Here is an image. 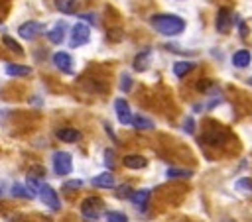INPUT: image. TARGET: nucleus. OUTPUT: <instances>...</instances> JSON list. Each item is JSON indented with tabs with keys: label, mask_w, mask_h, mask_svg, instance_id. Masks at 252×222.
<instances>
[{
	"label": "nucleus",
	"mask_w": 252,
	"mask_h": 222,
	"mask_svg": "<svg viewBox=\"0 0 252 222\" xmlns=\"http://www.w3.org/2000/svg\"><path fill=\"white\" fill-rule=\"evenodd\" d=\"M150 24L163 35H179L185 29V22L173 14H156L150 18Z\"/></svg>",
	"instance_id": "f257e3e1"
},
{
	"label": "nucleus",
	"mask_w": 252,
	"mask_h": 222,
	"mask_svg": "<svg viewBox=\"0 0 252 222\" xmlns=\"http://www.w3.org/2000/svg\"><path fill=\"white\" fill-rule=\"evenodd\" d=\"M102 210H104V204H102V200H100L98 196H89V198H85L83 204H81V212H83V216L89 218V220H96Z\"/></svg>",
	"instance_id": "f03ea898"
},
{
	"label": "nucleus",
	"mask_w": 252,
	"mask_h": 222,
	"mask_svg": "<svg viewBox=\"0 0 252 222\" xmlns=\"http://www.w3.org/2000/svg\"><path fill=\"white\" fill-rule=\"evenodd\" d=\"M51 161H53V171L57 175H69L73 169V159H71V153L67 151H55Z\"/></svg>",
	"instance_id": "7ed1b4c3"
},
{
	"label": "nucleus",
	"mask_w": 252,
	"mask_h": 222,
	"mask_svg": "<svg viewBox=\"0 0 252 222\" xmlns=\"http://www.w3.org/2000/svg\"><path fill=\"white\" fill-rule=\"evenodd\" d=\"M89 37H91V28L87 26V24H83V22H77L73 28H71V47H79V45H85L87 41H89Z\"/></svg>",
	"instance_id": "20e7f679"
},
{
	"label": "nucleus",
	"mask_w": 252,
	"mask_h": 222,
	"mask_svg": "<svg viewBox=\"0 0 252 222\" xmlns=\"http://www.w3.org/2000/svg\"><path fill=\"white\" fill-rule=\"evenodd\" d=\"M18 33H20L22 39H35L41 33H45V26L41 22H24L18 28Z\"/></svg>",
	"instance_id": "39448f33"
},
{
	"label": "nucleus",
	"mask_w": 252,
	"mask_h": 222,
	"mask_svg": "<svg viewBox=\"0 0 252 222\" xmlns=\"http://www.w3.org/2000/svg\"><path fill=\"white\" fill-rule=\"evenodd\" d=\"M37 194H39L41 202H43L45 206H49L51 210H59V208H61V202H59L57 193H55V191H53V189H51L47 183H41V187H39Z\"/></svg>",
	"instance_id": "423d86ee"
},
{
	"label": "nucleus",
	"mask_w": 252,
	"mask_h": 222,
	"mask_svg": "<svg viewBox=\"0 0 252 222\" xmlns=\"http://www.w3.org/2000/svg\"><path fill=\"white\" fill-rule=\"evenodd\" d=\"M53 65H55L61 73H67V75L73 73V59H71V55H69L67 51H57V53L53 55Z\"/></svg>",
	"instance_id": "0eeeda50"
},
{
	"label": "nucleus",
	"mask_w": 252,
	"mask_h": 222,
	"mask_svg": "<svg viewBox=\"0 0 252 222\" xmlns=\"http://www.w3.org/2000/svg\"><path fill=\"white\" fill-rule=\"evenodd\" d=\"M232 20H234L232 12L228 8H220L219 14H217V29L220 33H226L230 29V26H232Z\"/></svg>",
	"instance_id": "6e6552de"
},
{
	"label": "nucleus",
	"mask_w": 252,
	"mask_h": 222,
	"mask_svg": "<svg viewBox=\"0 0 252 222\" xmlns=\"http://www.w3.org/2000/svg\"><path fill=\"white\" fill-rule=\"evenodd\" d=\"M114 110H116V116H118V122L120 124H130L132 122V112H130V106L124 98H116L114 100Z\"/></svg>",
	"instance_id": "1a4fd4ad"
},
{
	"label": "nucleus",
	"mask_w": 252,
	"mask_h": 222,
	"mask_svg": "<svg viewBox=\"0 0 252 222\" xmlns=\"http://www.w3.org/2000/svg\"><path fill=\"white\" fill-rule=\"evenodd\" d=\"M65 33H67V24H65V22H57V24L47 31V37H49L51 43H63Z\"/></svg>",
	"instance_id": "9d476101"
},
{
	"label": "nucleus",
	"mask_w": 252,
	"mask_h": 222,
	"mask_svg": "<svg viewBox=\"0 0 252 222\" xmlns=\"http://www.w3.org/2000/svg\"><path fill=\"white\" fill-rule=\"evenodd\" d=\"M93 185L98 187V189H114L116 187V179H114V175L110 171H104V173H100V175H96L93 179Z\"/></svg>",
	"instance_id": "9b49d317"
},
{
	"label": "nucleus",
	"mask_w": 252,
	"mask_h": 222,
	"mask_svg": "<svg viewBox=\"0 0 252 222\" xmlns=\"http://www.w3.org/2000/svg\"><path fill=\"white\" fill-rule=\"evenodd\" d=\"M4 71L10 77H28V75H32V69L28 65H18V63H6Z\"/></svg>",
	"instance_id": "f8f14e48"
},
{
	"label": "nucleus",
	"mask_w": 252,
	"mask_h": 222,
	"mask_svg": "<svg viewBox=\"0 0 252 222\" xmlns=\"http://www.w3.org/2000/svg\"><path fill=\"white\" fill-rule=\"evenodd\" d=\"M250 61H252V55H250V51H246V49H240V51H236V53L232 55V65L238 67V69L248 67Z\"/></svg>",
	"instance_id": "ddd939ff"
},
{
	"label": "nucleus",
	"mask_w": 252,
	"mask_h": 222,
	"mask_svg": "<svg viewBox=\"0 0 252 222\" xmlns=\"http://www.w3.org/2000/svg\"><path fill=\"white\" fill-rule=\"evenodd\" d=\"M57 138L61 141H67V143H73V141H79L81 139V132L75 130V128H61L57 132Z\"/></svg>",
	"instance_id": "4468645a"
},
{
	"label": "nucleus",
	"mask_w": 252,
	"mask_h": 222,
	"mask_svg": "<svg viewBox=\"0 0 252 222\" xmlns=\"http://www.w3.org/2000/svg\"><path fill=\"white\" fill-rule=\"evenodd\" d=\"M130 200L138 206V208H146V204H148V200H150V191L148 189H140V191H134L132 194H130Z\"/></svg>",
	"instance_id": "2eb2a0df"
},
{
	"label": "nucleus",
	"mask_w": 252,
	"mask_h": 222,
	"mask_svg": "<svg viewBox=\"0 0 252 222\" xmlns=\"http://www.w3.org/2000/svg\"><path fill=\"white\" fill-rule=\"evenodd\" d=\"M150 57H152V51H150V49L140 51V53L136 55V59H134V69H136V71H146V69L150 67Z\"/></svg>",
	"instance_id": "dca6fc26"
},
{
	"label": "nucleus",
	"mask_w": 252,
	"mask_h": 222,
	"mask_svg": "<svg viewBox=\"0 0 252 222\" xmlns=\"http://www.w3.org/2000/svg\"><path fill=\"white\" fill-rule=\"evenodd\" d=\"M124 165L128 167V169H142V167H146L148 165V159L146 157H142V155H126L124 157Z\"/></svg>",
	"instance_id": "f3484780"
},
{
	"label": "nucleus",
	"mask_w": 252,
	"mask_h": 222,
	"mask_svg": "<svg viewBox=\"0 0 252 222\" xmlns=\"http://www.w3.org/2000/svg\"><path fill=\"white\" fill-rule=\"evenodd\" d=\"M55 8L63 14H77L79 2L77 0H55Z\"/></svg>",
	"instance_id": "a211bd4d"
},
{
	"label": "nucleus",
	"mask_w": 252,
	"mask_h": 222,
	"mask_svg": "<svg viewBox=\"0 0 252 222\" xmlns=\"http://www.w3.org/2000/svg\"><path fill=\"white\" fill-rule=\"evenodd\" d=\"M136 130H154V122L150 120V118H146V116H142V114H138V116H132V122H130Z\"/></svg>",
	"instance_id": "6ab92c4d"
},
{
	"label": "nucleus",
	"mask_w": 252,
	"mask_h": 222,
	"mask_svg": "<svg viewBox=\"0 0 252 222\" xmlns=\"http://www.w3.org/2000/svg\"><path fill=\"white\" fill-rule=\"evenodd\" d=\"M193 67H195L193 61H175V65H173V73H175V77H185Z\"/></svg>",
	"instance_id": "aec40b11"
},
{
	"label": "nucleus",
	"mask_w": 252,
	"mask_h": 222,
	"mask_svg": "<svg viewBox=\"0 0 252 222\" xmlns=\"http://www.w3.org/2000/svg\"><path fill=\"white\" fill-rule=\"evenodd\" d=\"M12 194L14 196H20V198H33L35 193H32L28 187H24L22 183H14L12 185Z\"/></svg>",
	"instance_id": "412c9836"
},
{
	"label": "nucleus",
	"mask_w": 252,
	"mask_h": 222,
	"mask_svg": "<svg viewBox=\"0 0 252 222\" xmlns=\"http://www.w3.org/2000/svg\"><path fill=\"white\" fill-rule=\"evenodd\" d=\"M165 175H167L169 179H185V177H191V175H193V171H191V169H179V167H169V169L165 171Z\"/></svg>",
	"instance_id": "4be33fe9"
},
{
	"label": "nucleus",
	"mask_w": 252,
	"mask_h": 222,
	"mask_svg": "<svg viewBox=\"0 0 252 222\" xmlns=\"http://www.w3.org/2000/svg\"><path fill=\"white\" fill-rule=\"evenodd\" d=\"M2 43L6 45V49H10V51H14L16 55H24V49L18 45V41L14 39V37H10V35H4L2 37Z\"/></svg>",
	"instance_id": "5701e85b"
},
{
	"label": "nucleus",
	"mask_w": 252,
	"mask_h": 222,
	"mask_svg": "<svg viewBox=\"0 0 252 222\" xmlns=\"http://www.w3.org/2000/svg\"><path fill=\"white\" fill-rule=\"evenodd\" d=\"M234 187H236L238 191L246 193V194H252V179H248V177H242V179H238V181L234 183Z\"/></svg>",
	"instance_id": "b1692460"
},
{
	"label": "nucleus",
	"mask_w": 252,
	"mask_h": 222,
	"mask_svg": "<svg viewBox=\"0 0 252 222\" xmlns=\"http://www.w3.org/2000/svg\"><path fill=\"white\" fill-rule=\"evenodd\" d=\"M106 220L108 222H128V216L124 212H118V210H108L106 212Z\"/></svg>",
	"instance_id": "393cba45"
},
{
	"label": "nucleus",
	"mask_w": 252,
	"mask_h": 222,
	"mask_svg": "<svg viewBox=\"0 0 252 222\" xmlns=\"http://www.w3.org/2000/svg\"><path fill=\"white\" fill-rule=\"evenodd\" d=\"M132 193H134V191H132L128 185H122L120 189H116V196H118V198H130Z\"/></svg>",
	"instance_id": "a878e982"
},
{
	"label": "nucleus",
	"mask_w": 252,
	"mask_h": 222,
	"mask_svg": "<svg viewBox=\"0 0 252 222\" xmlns=\"http://www.w3.org/2000/svg\"><path fill=\"white\" fill-rule=\"evenodd\" d=\"M130 86H132V79H130V75L124 73V75L120 77V88H122V90H130Z\"/></svg>",
	"instance_id": "bb28decb"
},
{
	"label": "nucleus",
	"mask_w": 252,
	"mask_h": 222,
	"mask_svg": "<svg viewBox=\"0 0 252 222\" xmlns=\"http://www.w3.org/2000/svg\"><path fill=\"white\" fill-rule=\"evenodd\" d=\"M112 161H114V151L112 149H106L104 151V163H106V167H112Z\"/></svg>",
	"instance_id": "cd10ccee"
},
{
	"label": "nucleus",
	"mask_w": 252,
	"mask_h": 222,
	"mask_svg": "<svg viewBox=\"0 0 252 222\" xmlns=\"http://www.w3.org/2000/svg\"><path fill=\"white\" fill-rule=\"evenodd\" d=\"M183 130H185V132H189V134H193V130H195L193 118H187V120H185V124H183Z\"/></svg>",
	"instance_id": "c85d7f7f"
},
{
	"label": "nucleus",
	"mask_w": 252,
	"mask_h": 222,
	"mask_svg": "<svg viewBox=\"0 0 252 222\" xmlns=\"http://www.w3.org/2000/svg\"><path fill=\"white\" fill-rule=\"evenodd\" d=\"M81 185H83V181L75 179V181H67V183H65V189H79Z\"/></svg>",
	"instance_id": "c756f323"
},
{
	"label": "nucleus",
	"mask_w": 252,
	"mask_h": 222,
	"mask_svg": "<svg viewBox=\"0 0 252 222\" xmlns=\"http://www.w3.org/2000/svg\"><path fill=\"white\" fill-rule=\"evenodd\" d=\"M2 191H4V187H2V183H0V194H2Z\"/></svg>",
	"instance_id": "7c9ffc66"
},
{
	"label": "nucleus",
	"mask_w": 252,
	"mask_h": 222,
	"mask_svg": "<svg viewBox=\"0 0 252 222\" xmlns=\"http://www.w3.org/2000/svg\"><path fill=\"white\" fill-rule=\"evenodd\" d=\"M248 84H250V86H252V77H250V79H248Z\"/></svg>",
	"instance_id": "2f4dec72"
}]
</instances>
